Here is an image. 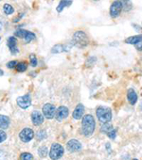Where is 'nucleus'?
Masks as SVG:
<instances>
[{
    "label": "nucleus",
    "instance_id": "nucleus-1",
    "mask_svg": "<svg viewBox=\"0 0 142 160\" xmlns=\"http://www.w3.org/2000/svg\"><path fill=\"white\" fill-rule=\"evenodd\" d=\"M95 120L92 115H85L83 118V134L85 137H89L94 133Z\"/></svg>",
    "mask_w": 142,
    "mask_h": 160
},
{
    "label": "nucleus",
    "instance_id": "nucleus-2",
    "mask_svg": "<svg viewBox=\"0 0 142 160\" xmlns=\"http://www.w3.org/2000/svg\"><path fill=\"white\" fill-rule=\"evenodd\" d=\"M96 114L99 121L102 123L109 122L112 120V112L108 108H104V107L98 108L96 110Z\"/></svg>",
    "mask_w": 142,
    "mask_h": 160
},
{
    "label": "nucleus",
    "instance_id": "nucleus-3",
    "mask_svg": "<svg viewBox=\"0 0 142 160\" xmlns=\"http://www.w3.org/2000/svg\"><path fill=\"white\" fill-rule=\"evenodd\" d=\"M73 44L78 47H85L89 43V39L84 31H77L73 35Z\"/></svg>",
    "mask_w": 142,
    "mask_h": 160
},
{
    "label": "nucleus",
    "instance_id": "nucleus-4",
    "mask_svg": "<svg viewBox=\"0 0 142 160\" xmlns=\"http://www.w3.org/2000/svg\"><path fill=\"white\" fill-rule=\"evenodd\" d=\"M63 154V148L61 144L59 143H54L52 144L51 148H50V152H49V157L52 160H58L59 158H61Z\"/></svg>",
    "mask_w": 142,
    "mask_h": 160
},
{
    "label": "nucleus",
    "instance_id": "nucleus-5",
    "mask_svg": "<svg viewBox=\"0 0 142 160\" xmlns=\"http://www.w3.org/2000/svg\"><path fill=\"white\" fill-rule=\"evenodd\" d=\"M43 114H44V117L50 120V119H53L55 114H56V109H55V107L51 104H46L44 105L43 108Z\"/></svg>",
    "mask_w": 142,
    "mask_h": 160
},
{
    "label": "nucleus",
    "instance_id": "nucleus-6",
    "mask_svg": "<svg viewBox=\"0 0 142 160\" xmlns=\"http://www.w3.org/2000/svg\"><path fill=\"white\" fill-rule=\"evenodd\" d=\"M33 137H34V132L30 128H24L19 134V138L23 142H30L33 138Z\"/></svg>",
    "mask_w": 142,
    "mask_h": 160
},
{
    "label": "nucleus",
    "instance_id": "nucleus-7",
    "mask_svg": "<svg viewBox=\"0 0 142 160\" xmlns=\"http://www.w3.org/2000/svg\"><path fill=\"white\" fill-rule=\"evenodd\" d=\"M16 103L17 105L23 108V109H26L28 108L29 107H30L31 105V99H30V94H25L24 96H20L16 99Z\"/></svg>",
    "mask_w": 142,
    "mask_h": 160
},
{
    "label": "nucleus",
    "instance_id": "nucleus-8",
    "mask_svg": "<svg viewBox=\"0 0 142 160\" xmlns=\"http://www.w3.org/2000/svg\"><path fill=\"white\" fill-rule=\"evenodd\" d=\"M122 7L123 5L120 1H114L110 7V15L114 18L118 16L122 11Z\"/></svg>",
    "mask_w": 142,
    "mask_h": 160
},
{
    "label": "nucleus",
    "instance_id": "nucleus-9",
    "mask_svg": "<svg viewBox=\"0 0 142 160\" xmlns=\"http://www.w3.org/2000/svg\"><path fill=\"white\" fill-rule=\"evenodd\" d=\"M101 131L104 134H106L110 138L114 139L116 138V129L113 128V126L109 123V122H106V123H103L101 125Z\"/></svg>",
    "mask_w": 142,
    "mask_h": 160
},
{
    "label": "nucleus",
    "instance_id": "nucleus-10",
    "mask_svg": "<svg viewBox=\"0 0 142 160\" xmlns=\"http://www.w3.org/2000/svg\"><path fill=\"white\" fill-rule=\"evenodd\" d=\"M66 148L69 152H78L82 149V144L77 140V139H70L67 144H66Z\"/></svg>",
    "mask_w": 142,
    "mask_h": 160
},
{
    "label": "nucleus",
    "instance_id": "nucleus-11",
    "mask_svg": "<svg viewBox=\"0 0 142 160\" xmlns=\"http://www.w3.org/2000/svg\"><path fill=\"white\" fill-rule=\"evenodd\" d=\"M31 121L34 125H41L44 122V115H42L38 110H34L31 113Z\"/></svg>",
    "mask_w": 142,
    "mask_h": 160
},
{
    "label": "nucleus",
    "instance_id": "nucleus-12",
    "mask_svg": "<svg viewBox=\"0 0 142 160\" xmlns=\"http://www.w3.org/2000/svg\"><path fill=\"white\" fill-rule=\"evenodd\" d=\"M7 44H8V47L9 49L11 50V53L15 55L17 54L19 51H18V48H17V40L16 38L14 37H10L7 41Z\"/></svg>",
    "mask_w": 142,
    "mask_h": 160
},
{
    "label": "nucleus",
    "instance_id": "nucleus-13",
    "mask_svg": "<svg viewBox=\"0 0 142 160\" xmlns=\"http://www.w3.org/2000/svg\"><path fill=\"white\" fill-rule=\"evenodd\" d=\"M56 119L58 121H63V119H65L68 116V108L65 107H60L57 110H56Z\"/></svg>",
    "mask_w": 142,
    "mask_h": 160
},
{
    "label": "nucleus",
    "instance_id": "nucleus-14",
    "mask_svg": "<svg viewBox=\"0 0 142 160\" xmlns=\"http://www.w3.org/2000/svg\"><path fill=\"white\" fill-rule=\"evenodd\" d=\"M72 45H74L73 42L71 43V44H69V45H67V46L66 45H63V44H56V45H54L51 48V53L58 54V53H62L63 51H69V49L72 47Z\"/></svg>",
    "mask_w": 142,
    "mask_h": 160
},
{
    "label": "nucleus",
    "instance_id": "nucleus-15",
    "mask_svg": "<svg viewBox=\"0 0 142 160\" xmlns=\"http://www.w3.org/2000/svg\"><path fill=\"white\" fill-rule=\"evenodd\" d=\"M84 112H85V107L82 105V104H79L74 112H73V118L76 119V120H79V119H82L83 115H84Z\"/></svg>",
    "mask_w": 142,
    "mask_h": 160
},
{
    "label": "nucleus",
    "instance_id": "nucleus-16",
    "mask_svg": "<svg viewBox=\"0 0 142 160\" xmlns=\"http://www.w3.org/2000/svg\"><path fill=\"white\" fill-rule=\"evenodd\" d=\"M127 98H128V101L131 105H134L137 101V95H136V92L133 90V89H130L128 90L127 92Z\"/></svg>",
    "mask_w": 142,
    "mask_h": 160
},
{
    "label": "nucleus",
    "instance_id": "nucleus-17",
    "mask_svg": "<svg viewBox=\"0 0 142 160\" xmlns=\"http://www.w3.org/2000/svg\"><path fill=\"white\" fill-rule=\"evenodd\" d=\"M71 4H72V0H61L56 10L58 12H62L65 7H69Z\"/></svg>",
    "mask_w": 142,
    "mask_h": 160
},
{
    "label": "nucleus",
    "instance_id": "nucleus-18",
    "mask_svg": "<svg viewBox=\"0 0 142 160\" xmlns=\"http://www.w3.org/2000/svg\"><path fill=\"white\" fill-rule=\"evenodd\" d=\"M126 43L129 44H136L138 42H142V35H138V36H133V37H129L128 39L125 40Z\"/></svg>",
    "mask_w": 142,
    "mask_h": 160
},
{
    "label": "nucleus",
    "instance_id": "nucleus-19",
    "mask_svg": "<svg viewBox=\"0 0 142 160\" xmlns=\"http://www.w3.org/2000/svg\"><path fill=\"white\" fill-rule=\"evenodd\" d=\"M10 125V119L5 115H0V128L7 129Z\"/></svg>",
    "mask_w": 142,
    "mask_h": 160
},
{
    "label": "nucleus",
    "instance_id": "nucleus-20",
    "mask_svg": "<svg viewBox=\"0 0 142 160\" xmlns=\"http://www.w3.org/2000/svg\"><path fill=\"white\" fill-rule=\"evenodd\" d=\"M28 30H25V29H18L15 31V36L16 37H19V38H22V39H25L27 34H28Z\"/></svg>",
    "mask_w": 142,
    "mask_h": 160
},
{
    "label": "nucleus",
    "instance_id": "nucleus-21",
    "mask_svg": "<svg viewBox=\"0 0 142 160\" xmlns=\"http://www.w3.org/2000/svg\"><path fill=\"white\" fill-rule=\"evenodd\" d=\"M3 10H4V12H5L6 14H8V15L14 13V8H13L10 4H5L4 7H3Z\"/></svg>",
    "mask_w": 142,
    "mask_h": 160
},
{
    "label": "nucleus",
    "instance_id": "nucleus-22",
    "mask_svg": "<svg viewBox=\"0 0 142 160\" xmlns=\"http://www.w3.org/2000/svg\"><path fill=\"white\" fill-rule=\"evenodd\" d=\"M35 35H34V33H32V32H30V31H29L28 32V34H27V36H26V38L24 39L25 40V42H30L31 41H33V40H35Z\"/></svg>",
    "mask_w": 142,
    "mask_h": 160
},
{
    "label": "nucleus",
    "instance_id": "nucleus-23",
    "mask_svg": "<svg viewBox=\"0 0 142 160\" xmlns=\"http://www.w3.org/2000/svg\"><path fill=\"white\" fill-rule=\"evenodd\" d=\"M27 64L25 63V62H20V63H18L17 65H16V70L18 71V72H25L26 70H27Z\"/></svg>",
    "mask_w": 142,
    "mask_h": 160
},
{
    "label": "nucleus",
    "instance_id": "nucleus-24",
    "mask_svg": "<svg viewBox=\"0 0 142 160\" xmlns=\"http://www.w3.org/2000/svg\"><path fill=\"white\" fill-rule=\"evenodd\" d=\"M39 155L41 156V157H45L46 154H47V149L46 148V147H41L40 149H39Z\"/></svg>",
    "mask_w": 142,
    "mask_h": 160
},
{
    "label": "nucleus",
    "instance_id": "nucleus-25",
    "mask_svg": "<svg viewBox=\"0 0 142 160\" xmlns=\"http://www.w3.org/2000/svg\"><path fill=\"white\" fill-rule=\"evenodd\" d=\"M22 160H32V155L29 152H23L21 154Z\"/></svg>",
    "mask_w": 142,
    "mask_h": 160
},
{
    "label": "nucleus",
    "instance_id": "nucleus-26",
    "mask_svg": "<svg viewBox=\"0 0 142 160\" xmlns=\"http://www.w3.org/2000/svg\"><path fill=\"white\" fill-rule=\"evenodd\" d=\"M6 138H7L6 133L3 130H0V143L3 142L4 140H6Z\"/></svg>",
    "mask_w": 142,
    "mask_h": 160
},
{
    "label": "nucleus",
    "instance_id": "nucleus-27",
    "mask_svg": "<svg viewBox=\"0 0 142 160\" xmlns=\"http://www.w3.org/2000/svg\"><path fill=\"white\" fill-rule=\"evenodd\" d=\"M30 64L33 67H35L37 65V58L34 55H30Z\"/></svg>",
    "mask_w": 142,
    "mask_h": 160
},
{
    "label": "nucleus",
    "instance_id": "nucleus-28",
    "mask_svg": "<svg viewBox=\"0 0 142 160\" xmlns=\"http://www.w3.org/2000/svg\"><path fill=\"white\" fill-rule=\"evenodd\" d=\"M18 63H17V61H15V60H13V61H10L8 64H7V67L9 68V69H13V68H16V65H17Z\"/></svg>",
    "mask_w": 142,
    "mask_h": 160
},
{
    "label": "nucleus",
    "instance_id": "nucleus-29",
    "mask_svg": "<svg viewBox=\"0 0 142 160\" xmlns=\"http://www.w3.org/2000/svg\"><path fill=\"white\" fill-rule=\"evenodd\" d=\"M37 137L39 139H43L44 138H46V134H45V131H39L38 134H37Z\"/></svg>",
    "mask_w": 142,
    "mask_h": 160
},
{
    "label": "nucleus",
    "instance_id": "nucleus-30",
    "mask_svg": "<svg viewBox=\"0 0 142 160\" xmlns=\"http://www.w3.org/2000/svg\"><path fill=\"white\" fill-rule=\"evenodd\" d=\"M133 27H134V28L137 32H141V31H142V28H141V27H139L138 25H134V24H133Z\"/></svg>",
    "mask_w": 142,
    "mask_h": 160
},
{
    "label": "nucleus",
    "instance_id": "nucleus-31",
    "mask_svg": "<svg viewBox=\"0 0 142 160\" xmlns=\"http://www.w3.org/2000/svg\"><path fill=\"white\" fill-rule=\"evenodd\" d=\"M134 45H135V47H136L137 50H139V51L142 50V42H138V43H136V44H134Z\"/></svg>",
    "mask_w": 142,
    "mask_h": 160
},
{
    "label": "nucleus",
    "instance_id": "nucleus-32",
    "mask_svg": "<svg viewBox=\"0 0 142 160\" xmlns=\"http://www.w3.org/2000/svg\"><path fill=\"white\" fill-rule=\"evenodd\" d=\"M0 75H3V71L0 69Z\"/></svg>",
    "mask_w": 142,
    "mask_h": 160
},
{
    "label": "nucleus",
    "instance_id": "nucleus-33",
    "mask_svg": "<svg viewBox=\"0 0 142 160\" xmlns=\"http://www.w3.org/2000/svg\"><path fill=\"white\" fill-rule=\"evenodd\" d=\"M124 1H126V2H127V1H129V0H124Z\"/></svg>",
    "mask_w": 142,
    "mask_h": 160
},
{
    "label": "nucleus",
    "instance_id": "nucleus-34",
    "mask_svg": "<svg viewBox=\"0 0 142 160\" xmlns=\"http://www.w3.org/2000/svg\"><path fill=\"white\" fill-rule=\"evenodd\" d=\"M134 160H138V159H134Z\"/></svg>",
    "mask_w": 142,
    "mask_h": 160
},
{
    "label": "nucleus",
    "instance_id": "nucleus-35",
    "mask_svg": "<svg viewBox=\"0 0 142 160\" xmlns=\"http://www.w3.org/2000/svg\"><path fill=\"white\" fill-rule=\"evenodd\" d=\"M95 1H98V0H95Z\"/></svg>",
    "mask_w": 142,
    "mask_h": 160
},
{
    "label": "nucleus",
    "instance_id": "nucleus-36",
    "mask_svg": "<svg viewBox=\"0 0 142 160\" xmlns=\"http://www.w3.org/2000/svg\"><path fill=\"white\" fill-rule=\"evenodd\" d=\"M0 1H1V0H0Z\"/></svg>",
    "mask_w": 142,
    "mask_h": 160
}]
</instances>
